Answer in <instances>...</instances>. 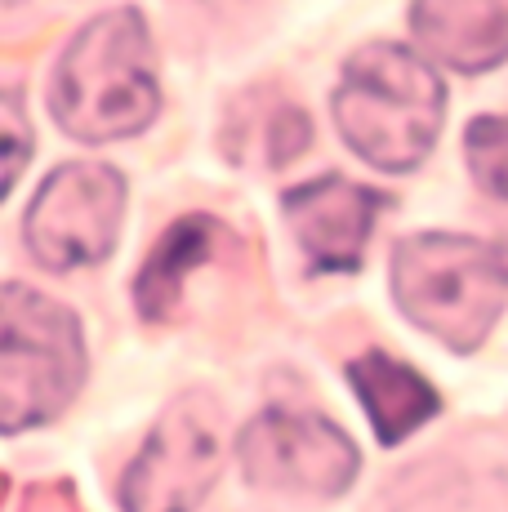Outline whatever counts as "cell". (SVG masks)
I'll return each instance as SVG.
<instances>
[{
	"label": "cell",
	"instance_id": "obj_1",
	"mask_svg": "<svg viewBox=\"0 0 508 512\" xmlns=\"http://www.w3.org/2000/svg\"><path fill=\"white\" fill-rule=\"evenodd\" d=\"M156 107V54L139 9L121 5L85 23L63 49L50 85L58 130L76 143L134 139L152 125Z\"/></svg>",
	"mask_w": 508,
	"mask_h": 512
},
{
	"label": "cell",
	"instance_id": "obj_2",
	"mask_svg": "<svg viewBox=\"0 0 508 512\" xmlns=\"http://www.w3.org/2000/svg\"><path fill=\"white\" fill-rule=\"evenodd\" d=\"M330 112L361 161L384 174H406L433 152L442 134L446 85L415 49L370 41L344 63Z\"/></svg>",
	"mask_w": 508,
	"mask_h": 512
},
{
	"label": "cell",
	"instance_id": "obj_3",
	"mask_svg": "<svg viewBox=\"0 0 508 512\" xmlns=\"http://www.w3.org/2000/svg\"><path fill=\"white\" fill-rule=\"evenodd\" d=\"M393 299L410 326L442 339L455 357L482 348L508 303V263L495 245L451 232L397 241L388 259Z\"/></svg>",
	"mask_w": 508,
	"mask_h": 512
},
{
	"label": "cell",
	"instance_id": "obj_4",
	"mask_svg": "<svg viewBox=\"0 0 508 512\" xmlns=\"http://www.w3.org/2000/svg\"><path fill=\"white\" fill-rule=\"evenodd\" d=\"M0 419L5 432L41 428L85 383L81 326L63 303L9 281L0 299Z\"/></svg>",
	"mask_w": 508,
	"mask_h": 512
},
{
	"label": "cell",
	"instance_id": "obj_5",
	"mask_svg": "<svg viewBox=\"0 0 508 512\" xmlns=\"http://www.w3.org/2000/svg\"><path fill=\"white\" fill-rule=\"evenodd\" d=\"M121 219H125L121 170L99 161H72L58 165L41 183V192L32 196L23 236L41 268L72 272L112 254Z\"/></svg>",
	"mask_w": 508,
	"mask_h": 512
},
{
	"label": "cell",
	"instance_id": "obj_6",
	"mask_svg": "<svg viewBox=\"0 0 508 512\" xmlns=\"http://www.w3.org/2000/svg\"><path fill=\"white\" fill-rule=\"evenodd\" d=\"M246 481L286 495L335 499L357 481L361 455L339 423L308 410H263L237 437Z\"/></svg>",
	"mask_w": 508,
	"mask_h": 512
},
{
	"label": "cell",
	"instance_id": "obj_7",
	"mask_svg": "<svg viewBox=\"0 0 508 512\" xmlns=\"http://www.w3.org/2000/svg\"><path fill=\"white\" fill-rule=\"evenodd\" d=\"M219 481V432L197 397L174 406L152 428L121 477L125 512H197Z\"/></svg>",
	"mask_w": 508,
	"mask_h": 512
},
{
	"label": "cell",
	"instance_id": "obj_8",
	"mask_svg": "<svg viewBox=\"0 0 508 512\" xmlns=\"http://www.w3.org/2000/svg\"><path fill=\"white\" fill-rule=\"evenodd\" d=\"M384 205H388L384 192L344 179V174L299 183L281 196V210H286V223L295 232L299 250L321 272L361 268V250H366L370 228H375Z\"/></svg>",
	"mask_w": 508,
	"mask_h": 512
},
{
	"label": "cell",
	"instance_id": "obj_9",
	"mask_svg": "<svg viewBox=\"0 0 508 512\" xmlns=\"http://www.w3.org/2000/svg\"><path fill=\"white\" fill-rule=\"evenodd\" d=\"M415 41L464 76H482L508 58L504 0H428L410 9Z\"/></svg>",
	"mask_w": 508,
	"mask_h": 512
},
{
	"label": "cell",
	"instance_id": "obj_10",
	"mask_svg": "<svg viewBox=\"0 0 508 512\" xmlns=\"http://www.w3.org/2000/svg\"><path fill=\"white\" fill-rule=\"evenodd\" d=\"M348 383L357 388V401L366 406V419L384 446L406 441L415 428H424L437 415V392L419 370L406 361L388 357V352H361L348 361Z\"/></svg>",
	"mask_w": 508,
	"mask_h": 512
},
{
	"label": "cell",
	"instance_id": "obj_11",
	"mask_svg": "<svg viewBox=\"0 0 508 512\" xmlns=\"http://www.w3.org/2000/svg\"><path fill=\"white\" fill-rule=\"evenodd\" d=\"M223 241V223L205 219V214H188L179 219L161 241L152 245L148 263L139 268V281H134V303L148 321H165L179 299L183 281H188L192 268H201L205 259H214V245Z\"/></svg>",
	"mask_w": 508,
	"mask_h": 512
},
{
	"label": "cell",
	"instance_id": "obj_12",
	"mask_svg": "<svg viewBox=\"0 0 508 512\" xmlns=\"http://www.w3.org/2000/svg\"><path fill=\"white\" fill-rule=\"evenodd\" d=\"M464 161L477 187L508 201V116H477L464 130Z\"/></svg>",
	"mask_w": 508,
	"mask_h": 512
},
{
	"label": "cell",
	"instance_id": "obj_13",
	"mask_svg": "<svg viewBox=\"0 0 508 512\" xmlns=\"http://www.w3.org/2000/svg\"><path fill=\"white\" fill-rule=\"evenodd\" d=\"M0 121H5V152H9V165H5V192H14L18 174H23V161L32 152V130H27V116L18 107V94L5 90L0 98Z\"/></svg>",
	"mask_w": 508,
	"mask_h": 512
}]
</instances>
